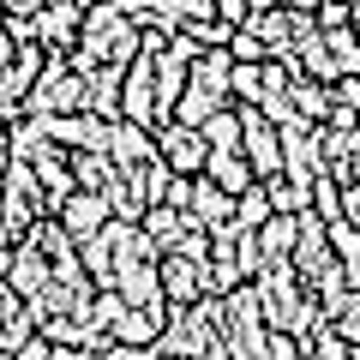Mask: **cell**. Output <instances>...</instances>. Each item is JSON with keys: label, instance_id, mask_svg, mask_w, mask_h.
Here are the masks:
<instances>
[{"label": "cell", "instance_id": "1", "mask_svg": "<svg viewBox=\"0 0 360 360\" xmlns=\"http://www.w3.org/2000/svg\"><path fill=\"white\" fill-rule=\"evenodd\" d=\"M222 348H229V360H270V319H264V295H258V283H240L229 295V307H222Z\"/></svg>", "mask_w": 360, "mask_h": 360}, {"label": "cell", "instance_id": "2", "mask_svg": "<svg viewBox=\"0 0 360 360\" xmlns=\"http://www.w3.org/2000/svg\"><path fill=\"white\" fill-rule=\"evenodd\" d=\"M0 276H6V283H13L18 295H30V300H37L42 288L54 283V258L42 252V240H37V234H25L18 246H0Z\"/></svg>", "mask_w": 360, "mask_h": 360}, {"label": "cell", "instance_id": "3", "mask_svg": "<svg viewBox=\"0 0 360 360\" xmlns=\"http://www.w3.org/2000/svg\"><path fill=\"white\" fill-rule=\"evenodd\" d=\"M162 288H168V319L174 312H193L210 288V264L205 258H186V252H162Z\"/></svg>", "mask_w": 360, "mask_h": 360}, {"label": "cell", "instance_id": "4", "mask_svg": "<svg viewBox=\"0 0 360 360\" xmlns=\"http://www.w3.org/2000/svg\"><path fill=\"white\" fill-rule=\"evenodd\" d=\"M295 264H300V276H307V288H319L330 270H342V258H336V246H330V222H324L319 210H300Z\"/></svg>", "mask_w": 360, "mask_h": 360}, {"label": "cell", "instance_id": "5", "mask_svg": "<svg viewBox=\"0 0 360 360\" xmlns=\"http://www.w3.org/2000/svg\"><path fill=\"white\" fill-rule=\"evenodd\" d=\"M30 37L54 54H72L84 42V0H49L37 18H30Z\"/></svg>", "mask_w": 360, "mask_h": 360}, {"label": "cell", "instance_id": "6", "mask_svg": "<svg viewBox=\"0 0 360 360\" xmlns=\"http://www.w3.org/2000/svg\"><path fill=\"white\" fill-rule=\"evenodd\" d=\"M156 144H162V162L174 168V174H205V162H210V139H205V127L162 120V127H156Z\"/></svg>", "mask_w": 360, "mask_h": 360}, {"label": "cell", "instance_id": "7", "mask_svg": "<svg viewBox=\"0 0 360 360\" xmlns=\"http://www.w3.org/2000/svg\"><path fill=\"white\" fill-rule=\"evenodd\" d=\"M108 156H115L120 174H139L150 156H162L156 127H144V120H115V132H108Z\"/></svg>", "mask_w": 360, "mask_h": 360}, {"label": "cell", "instance_id": "8", "mask_svg": "<svg viewBox=\"0 0 360 360\" xmlns=\"http://www.w3.org/2000/svg\"><path fill=\"white\" fill-rule=\"evenodd\" d=\"M60 222L78 234V240H90V234H103L108 222H115V205H108V193H90V186H78V193L60 205Z\"/></svg>", "mask_w": 360, "mask_h": 360}, {"label": "cell", "instance_id": "9", "mask_svg": "<svg viewBox=\"0 0 360 360\" xmlns=\"http://www.w3.org/2000/svg\"><path fill=\"white\" fill-rule=\"evenodd\" d=\"M288 103H295V115H300V120L324 127V120L336 115V84H319V78H295V84H288Z\"/></svg>", "mask_w": 360, "mask_h": 360}, {"label": "cell", "instance_id": "10", "mask_svg": "<svg viewBox=\"0 0 360 360\" xmlns=\"http://www.w3.org/2000/svg\"><path fill=\"white\" fill-rule=\"evenodd\" d=\"M193 217L205 222V229L229 222L234 217V193H229V186H217L210 174H193Z\"/></svg>", "mask_w": 360, "mask_h": 360}, {"label": "cell", "instance_id": "11", "mask_svg": "<svg viewBox=\"0 0 360 360\" xmlns=\"http://www.w3.org/2000/svg\"><path fill=\"white\" fill-rule=\"evenodd\" d=\"M205 174L217 180V186H229L234 198L246 193V186H252V162H246V150H217V144H210V162H205Z\"/></svg>", "mask_w": 360, "mask_h": 360}, {"label": "cell", "instance_id": "12", "mask_svg": "<svg viewBox=\"0 0 360 360\" xmlns=\"http://www.w3.org/2000/svg\"><path fill=\"white\" fill-rule=\"evenodd\" d=\"M205 139L217 144V150H240V144H246V108L240 103H222L217 115L205 120Z\"/></svg>", "mask_w": 360, "mask_h": 360}, {"label": "cell", "instance_id": "13", "mask_svg": "<svg viewBox=\"0 0 360 360\" xmlns=\"http://www.w3.org/2000/svg\"><path fill=\"white\" fill-rule=\"evenodd\" d=\"M276 217V205H270V180H252V186H246L240 198H234V222H240V229H264V222Z\"/></svg>", "mask_w": 360, "mask_h": 360}, {"label": "cell", "instance_id": "14", "mask_svg": "<svg viewBox=\"0 0 360 360\" xmlns=\"http://www.w3.org/2000/svg\"><path fill=\"white\" fill-rule=\"evenodd\" d=\"M258 240H264V252H270V258L295 252V240H300V210H276V217L258 229Z\"/></svg>", "mask_w": 360, "mask_h": 360}, {"label": "cell", "instance_id": "15", "mask_svg": "<svg viewBox=\"0 0 360 360\" xmlns=\"http://www.w3.org/2000/svg\"><path fill=\"white\" fill-rule=\"evenodd\" d=\"M108 205H115L120 222H144V210H150V193H144L132 174H120L115 186H108Z\"/></svg>", "mask_w": 360, "mask_h": 360}, {"label": "cell", "instance_id": "16", "mask_svg": "<svg viewBox=\"0 0 360 360\" xmlns=\"http://www.w3.org/2000/svg\"><path fill=\"white\" fill-rule=\"evenodd\" d=\"M229 103V96H217L210 84H186V96H180V108H174V120H186V127H205L217 108Z\"/></svg>", "mask_w": 360, "mask_h": 360}, {"label": "cell", "instance_id": "17", "mask_svg": "<svg viewBox=\"0 0 360 360\" xmlns=\"http://www.w3.org/2000/svg\"><path fill=\"white\" fill-rule=\"evenodd\" d=\"M229 54H234V60H240V66H264V60H276V49H270V42L258 37V30H234Z\"/></svg>", "mask_w": 360, "mask_h": 360}, {"label": "cell", "instance_id": "18", "mask_svg": "<svg viewBox=\"0 0 360 360\" xmlns=\"http://www.w3.org/2000/svg\"><path fill=\"white\" fill-rule=\"evenodd\" d=\"M234 103H264V66H234Z\"/></svg>", "mask_w": 360, "mask_h": 360}, {"label": "cell", "instance_id": "19", "mask_svg": "<svg viewBox=\"0 0 360 360\" xmlns=\"http://www.w3.org/2000/svg\"><path fill=\"white\" fill-rule=\"evenodd\" d=\"M354 25V6H348V0H324L319 6V30H348Z\"/></svg>", "mask_w": 360, "mask_h": 360}, {"label": "cell", "instance_id": "20", "mask_svg": "<svg viewBox=\"0 0 360 360\" xmlns=\"http://www.w3.org/2000/svg\"><path fill=\"white\" fill-rule=\"evenodd\" d=\"M336 330H342V336H348V342H354V348H360V300H354V307H348V312H342V319H336Z\"/></svg>", "mask_w": 360, "mask_h": 360}, {"label": "cell", "instance_id": "21", "mask_svg": "<svg viewBox=\"0 0 360 360\" xmlns=\"http://www.w3.org/2000/svg\"><path fill=\"white\" fill-rule=\"evenodd\" d=\"M84 6H96V0H84Z\"/></svg>", "mask_w": 360, "mask_h": 360}]
</instances>
